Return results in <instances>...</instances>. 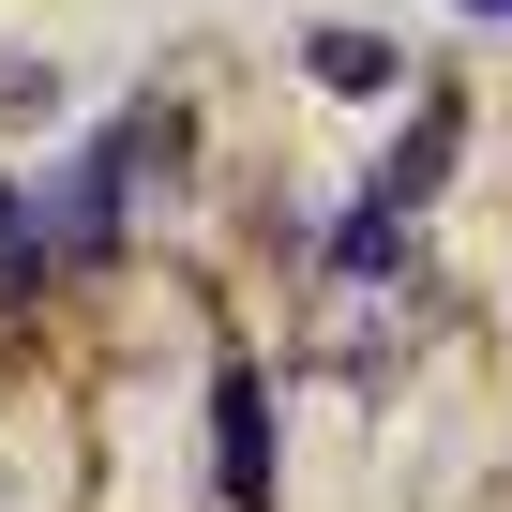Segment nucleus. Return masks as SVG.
<instances>
[{"instance_id": "39448f33", "label": "nucleus", "mask_w": 512, "mask_h": 512, "mask_svg": "<svg viewBox=\"0 0 512 512\" xmlns=\"http://www.w3.org/2000/svg\"><path fill=\"white\" fill-rule=\"evenodd\" d=\"M302 61H317V91H392V46L377 31H317Z\"/></svg>"}, {"instance_id": "7ed1b4c3", "label": "nucleus", "mask_w": 512, "mask_h": 512, "mask_svg": "<svg viewBox=\"0 0 512 512\" xmlns=\"http://www.w3.org/2000/svg\"><path fill=\"white\" fill-rule=\"evenodd\" d=\"M452 136H467V121H452V91H437V106H422V121H407V151H392V166H377V196H362V211H377V226H407V211H422V196H437V181H452Z\"/></svg>"}, {"instance_id": "f257e3e1", "label": "nucleus", "mask_w": 512, "mask_h": 512, "mask_svg": "<svg viewBox=\"0 0 512 512\" xmlns=\"http://www.w3.org/2000/svg\"><path fill=\"white\" fill-rule=\"evenodd\" d=\"M121 181H136V121L91 136V151L46 181V256H61V272H106V256H121Z\"/></svg>"}, {"instance_id": "423d86ee", "label": "nucleus", "mask_w": 512, "mask_h": 512, "mask_svg": "<svg viewBox=\"0 0 512 512\" xmlns=\"http://www.w3.org/2000/svg\"><path fill=\"white\" fill-rule=\"evenodd\" d=\"M467 16H512V0H467Z\"/></svg>"}, {"instance_id": "20e7f679", "label": "nucleus", "mask_w": 512, "mask_h": 512, "mask_svg": "<svg viewBox=\"0 0 512 512\" xmlns=\"http://www.w3.org/2000/svg\"><path fill=\"white\" fill-rule=\"evenodd\" d=\"M61 287V256H46V226H31V196L0 181V302H46Z\"/></svg>"}, {"instance_id": "f03ea898", "label": "nucleus", "mask_w": 512, "mask_h": 512, "mask_svg": "<svg viewBox=\"0 0 512 512\" xmlns=\"http://www.w3.org/2000/svg\"><path fill=\"white\" fill-rule=\"evenodd\" d=\"M211 482H226V512H272V392H256V362L211 377Z\"/></svg>"}]
</instances>
